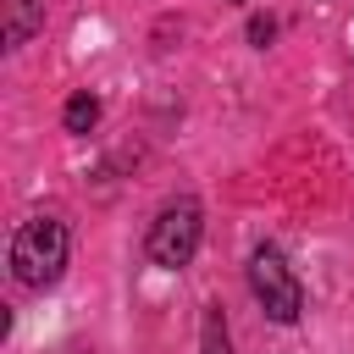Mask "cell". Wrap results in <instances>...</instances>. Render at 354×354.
<instances>
[{
	"mask_svg": "<svg viewBox=\"0 0 354 354\" xmlns=\"http://www.w3.org/2000/svg\"><path fill=\"white\" fill-rule=\"evenodd\" d=\"M66 271V227L55 216H33L11 232V277L22 288H55Z\"/></svg>",
	"mask_w": 354,
	"mask_h": 354,
	"instance_id": "obj_1",
	"label": "cell"
},
{
	"mask_svg": "<svg viewBox=\"0 0 354 354\" xmlns=\"http://www.w3.org/2000/svg\"><path fill=\"white\" fill-rule=\"evenodd\" d=\"M199 238H205V210H199V199H171V205L149 221L144 249H149V260H155V266L183 271V266L194 260Z\"/></svg>",
	"mask_w": 354,
	"mask_h": 354,
	"instance_id": "obj_2",
	"label": "cell"
},
{
	"mask_svg": "<svg viewBox=\"0 0 354 354\" xmlns=\"http://www.w3.org/2000/svg\"><path fill=\"white\" fill-rule=\"evenodd\" d=\"M249 288H254V299H260V310L271 315V321H299L304 315V288H299V277L288 271V260H282V249H271V243H260L254 254H249Z\"/></svg>",
	"mask_w": 354,
	"mask_h": 354,
	"instance_id": "obj_3",
	"label": "cell"
},
{
	"mask_svg": "<svg viewBox=\"0 0 354 354\" xmlns=\"http://www.w3.org/2000/svg\"><path fill=\"white\" fill-rule=\"evenodd\" d=\"M0 11H6V22H0V39L17 50V44H28L39 28H44V0H0Z\"/></svg>",
	"mask_w": 354,
	"mask_h": 354,
	"instance_id": "obj_4",
	"label": "cell"
},
{
	"mask_svg": "<svg viewBox=\"0 0 354 354\" xmlns=\"http://www.w3.org/2000/svg\"><path fill=\"white\" fill-rule=\"evenodd\" d=\"M199 354H232V337H227V315H221V304H210L205 321H199Z\"/></svg>",
	"mask_w": 354,
	"mask_h": 354,
	"instance_id": "obj_5",
	"label": "cell"
},
{
	"mask_svg": "<svg viewBox=\"0 0 354 354\" xmlns=\"http://www.w3.org/2000/svg\"><path fill=\"white\" fill-rule=\"evenodd\" d=\"M94 122H100V100H94L88 88H83V94H72V100H66V111H61V127H66V133H88Z\"/></svg>",
	"mask_w": 354,
	"mask_h": 354,
	"instance_id": "obj_6",
	"label": "cell"
},
{
	"mask_svg": "<svg viewBox=\"0 0 354 354\" xmlns=\"http://www.w3.org/2000/svg\"><path fill=\"white\" fill-rule=\"evenodd\" d=\"M271 33H277V22H271V17H249V44H260V50H266V44H271Z\"/></svg>",
	"mask_w": 354,
	"mask_h": 354,
	"instance_id": "obj_7",
	"label": "cell"
}]
</instances>
